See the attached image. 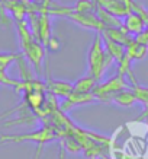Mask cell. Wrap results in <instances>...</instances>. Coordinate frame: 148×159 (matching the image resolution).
I'll return each instance as SVG.
<instances>
[{
  "mask_svg": "<svg viewBox=\"0 0 148 159\" xmlns=\"http://www.w3.org/2000/svg\"><path fill=\"white\" fill-rule=\"evenodd\" d=\"M15 25H16V32H18V38H19V47L22 51V56L34 67L36 75L41 76L42 75V61L45 58L47 48L39 41L35 39L26 19L16 20Z\"/></svg>",
  "mask_w": 148,
  "mask_h": 159,
  "instance_id": "cell-1",
  "label": "cell"
},
{
  "mask_svg": "<svg viewBox=\"0 0 148 159\" xmlns=\"http://www.w3.org/2000/svg\"><path fill=\"white\" fill-rule=\"evenodd\" d=\"M68 136V133L64 129L58 127L55 124H45L36 131L32 133H22V134H2L0 136V146L3 143H36L39 146H44L47 143H51L54 140H61L62 137Z\"/></svg>",
  "mask_w": 148,
  "mask_h": 159,
  "instance_id": "cell-2",
  "label": "cell"
},
{
  "mask_svg": "<svg viewBox=\"0 0 148 159\" xmlns=\"http://www.w3.org/2000/svg\"><path fill=\"white\" fill-rule=\"evenodd\" d=\"M112 63L113 60L106 51L102 35L96 34L87 53V75L95 77L97 82H102V77L105 76L106 70L110 67Z\"/></svg>",
  "mask_w": 148,
  "mask_h": 159,
  "instance_id": "cell-3",
  "label": "cell"
},
{
  "mask_svg": "<svg viewBox=\"0 0 148 159\" xmlns=\"http://www.w3.org/2000/svg\"><path fill=\"white\" fill-rule=\"evenodd\" d=\"M126 86H128L126 85V77L124 75L116 73L113 77H109V79H106L103 82L97 83L95 91H93V95H95L96 101L112 102V98H113L115 93H118Z\"/></svg>",
  "mask_w": 148,
  "mask_h": 159,
  "instance_id": "cell-4",
  "label": "cell"
},
{
  "mask_svg": "<svg viewBox=\"0 0 148 159\" xmlns=\"http://www.w3.org/2000/svg\"><path fill=\"white\" fill-rule=\"evenodd\" d=\"M68 19L73 20L74 24L81 26V28L96 31V34H102L103 29H105V25L102 24L97 13H74L73 12L68 16Z\"/></svg>",
  "mask_w": 148,
  "mask_h": 159,
  "instance_id": "cell-5",
  "label": "cell"
},
{
  "mask_svg": "<svg viewBox=\"0 0 148 159\" xmlns=\"http://www.w3.org/2000/svg\"><path fill=\"white\" fill-rule=\"evenodd\" d=\"M96 98L93 93H78V92H71L67 98H64L60 104V110L67 114L68 111L76 108L78 105H87L90 102H95Z\"/></svg>",
  "mask_w": 148,
  "mask_h": 159,
  "instance_id": "cell-6",
  "label": "cell"
},
{
  "mask_svg": "<svg viewBox=\"0 0 148 159\" xmlns=\"http://www.w3.org/2000/svg\"><path fill=\"white\" fill-rule=\"evenodd\" d=\"M97 6L102 7L103 10L109 12L110 15H113L116 18H125L126 15L131 13L126 0H95Z\"/></svg>",
  "mask_w": 148,
  "mask_h": 159,
  "instance_id": "cell-7",
  "label": "cell"
},
{
  "mask_svg": "<svg viewBox=\"0 0 148 159\" xmlns=\"http://www.w3.org/2000/svg\"><path fill=\"white\" fill-rule=\"evenodd\" d=\"M122 25H124V29L126 31V34H129L131 37H137L142 32L144 29L147 28V22L142 16H139L138 13H131L126 15L122 20Z\"/></svg>",
  "mask_w": 148,
  "mask_h": 159,
  "instance_id": "cell-8",
  "label": "cell"
},
{
  "mask_svg": "<svg viewBox=\"0 0 148 159\" xmlns=\"http://www.w3.org/2000/svg\"><path fill=\"white\" fill-rule=\"evenodd\" d=\"M47 83V92L55 98H67L73 92V83L60 79H49Z\"/></svg>",
  "mask_w": 148,
  "mask_h": 159,
  "instance_id": "cell-9",
  "label": "cell"
},
{
  "mask_svg": "<svg viewBox=\"0 0 148 159\" xmlns=\"http://www.w3.org/2000/svg\"><path fill=\"white\" fill-rule=\"evenodd\" d=\"M125 54L128 56L131 61H141L148 56V45L139 43L138 39L132 38L125 45Z\"/></svg>",
  "mask_w": 148,
  "mask_h": 159,
  "instance_id": "cell-10",
  "label": "cell"
},
{
  "mask_svg": "<svg viewBox=\"0 0 148 159\" xmlns=\"http://www.w3.org/2000/svg\"><path fill=\"white\" fill-rule=\"evenodd\" d=\"M135 97L134 92L131 91V88H125L122 91H119L118 93H115L113 98H112V104L118 107H122V108H131V107L135 104Z\"/></svg>",
  "mask_w": 148,
  "mask_h": 159,
  "instance_id": "cell-11",
  "label": "cell"
},
{
  "mask_svg": "<svg viewBox=\"0 0 148 159\" xmlns=\"http://www.w3.org/2000/svg\"><path fill=\"white\" fill-rule=\"evenodd\" d=\"M97 80L95 77H91L90 75H86V76L80 77L76 83H73V92H78V93H93L96 85H97Z\"/></svg>",
  "mask_w": 148,
  "mask_h": 159,
  "instance_id": "cell-12",
  "label": "cell"
},
{
  "mask_svg": "<svg viewBox=\"0 0 148 159\" xmlns=\"http://www.w3.org/2000/svg\"><path fill=\"white\" fill-rule=\"evenodd\" d=\"M102 38H103V37H102ZM103 44H105V48H106V51H108V54L112 57V60H113L116 64L126 56V54H125L124 45L115 43V41H110V39H108V38H103Z\"/></svg>",
  "mask_w": 148,
  "mask_h": 159,
  "instance_id": "cell-13",
  "label": "cell"
},
{
  "mask_svg": "<svg viewBox=\"0 0 148 159\" xmlns=\"http://www.w3.org/2000/svg\"><path fill=\"white\" fill-rule=\"evenodd\" d=\"M97 3L95 0H77L73 6L74 13H96L97 12Z\"/></svg>",
  "mask_w": 148,
  "mask_h": 159,
  "instance_id": "cell-14",
  "label": "cell"
},
{
  "mask_svg": "<svg viewBox=\"0 0 148 159\" xmlns=\"http://www.w3.org/2000/svg\"><path fill=\"white\" fill-rule=\"evenodd\" d=\"M61 143H62V150L67 152V153L76 155V153H78V152H83L81 145L78 143V140L73 134H68V136H66V137H62Z\"/></svg>",
  "mask_w": 148,
  "mask_h": 159,
  "instance_id": "cell-15",
  "label": "cell"
},
{
  "mask_svg": "<svg viewBox=\"0 0 148 159\" xmlns=\"http://www.w3.org/2000/svg\"><path fill=\"white\" fill-rule=\"evenodd\" d=\"M131 91L134 92L135 101L141 102L144 105H148V86H144V85H139L138 82H135L132 83Z\"/></svg>",
  "mask_w": 148,
  "mask_h": 159,
  "instance_id": "cell-16",
  "label": "cell"
},
{
  "mask_svg": "<svg viewBox=\"0 0 148 159\" xmlns=\"http://www.w3.org/2000/svg\"><path fill=\"white\" fill-rule=\"evenodd\" d=\"M19 57L18 53H0V73H6L7 67Z\"/></svg>",
  "mask_w": 148,
  "mask_h": 159,
  "instance_id": "cell-17",
  "label": "cell"
},
{
  "mask_svg": "<svg viewBox=\"0 0 148 159\" xmlns=\"http://www.w3.org/2000/svg\"><path fill=\"white\" fill-rule=\"evenodd\" d=\"M45 48H47L48 51H58V50L61 48L60 38H57V37H51L49 41H48V44L45 45Z\"/></svg>",
  "mask_w": 148,
  "mask_h": 159,
  "instance_id": "cell-18",
  "label": "cell"
},
{
  "mask_svg": "<svg viewBox=\"0 0 148 159\" xmlns=\"http://www.w3.org/2000/svg\"><path fill=\"white\" fill-rule=\"evenodd\" d=\"M134 38L138 39L139 43H142V44H145V45H148V25H147V28L144 29L141 34L137 35V37H134Z\"/></svg>",
  "mask_w": 148,
  "mask_h": 159,
  "instance_id": "cell-19",
  "label": "cell"
},
{
  "mask_svg": "<svg viewBox=\"0 0 148 159\" xmlns=\"http://www.w3.org/2000/svg\"><path fill=\"white\" fill-rule=\"evenodd\" d=\"M142 120H148V105H145V110L141 112V116H139L135 121H142Z\"/></svg>",
  "mask_w": 148,
  "mask_h": 159,
  "instance_id": "cell-20",
  "label": "cell"
},
{
  "mask_svg": "<svg viewBox=\"0 0 148 159\" xmlns=\"http://www.w3.org/2000/svg\"><path fill=\"white\" fill-rule=\"evenodd\" d=\"M100 159H113V156H108V155H103Z\"/></svg>",
  "mask_w": 148,
  "mask_h": 159,
  "instance_id": "cell-21",
  "label": "cell"
},
{
  "mask_svg": "<svg viewBox=\"0 0 148 159\" xmlns=\"http://www.w3.org/2000/svg\"><path fill=\"white\" fill-rule=\"evenodd\" d=\"M29 2H31V3H42L44 0H29Z\"/></svg>",
  "mask_w": 148,
  "mask_h": 159,
  "instance_id": "cell-22",
  "label": "cell"
},
{
  "mask_svg": "<svg viewBox=\"0 0 148 159\" xmlns=\"http://www.w3.org/2000/svg\"><path fill=\"white\" fill-rule=\"evenodd\" d=\"M5 2H9V0H0V3H5Z\"/></svg>",
  "mask_w": 148,
  "mask_h": 159,
  "instance_id": "cell-23",
  "label": "cell"
},
{
  "mask_svg": "<svg viewBox=\"0 0 148 159\" xmlns=\"http://www.w3.org/2000/svg\"><path fill=\"white\" fill-rule=\"evenodd\" d=\"M61 159H64V158H62V152H61Z\"/></svg>",
  "mask_w": 148,
  "mask_h": 159,
  "instance_id": "cell-24",
  "label": "cell"
},
{
  "mask_svg": "<svg viewBox=\"0 0 148 159\" xmlns=\"http://www.w3.org/2000/svg\"><path fill=\"white\" fill-rule=\"evenodd\" d=\"M147 121H148V120H147Z\"/></svg>",
  "mask_w": 148,
  "mask_h": 159,
  "instance_id": "cell-25",
  "label": "cell"
}]
</instances>
